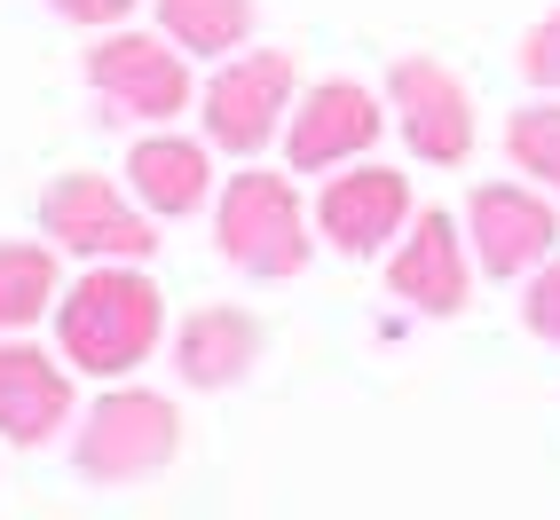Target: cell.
I'll list each match as a JSON object with an SVG mask.
<instances>
[{
    "label": "cell",
    "instance_id": "cell-1",
    "mask_svg": "<svg viewBox=\"0 0 560 520\" xmlns=\"http://www.w3.org/2000/svg\"><path fill=\"white\" fill-rule=\"evenodd\" d=\"M56 340L71 370L119 379V370L151 363V347L166 340V292L142 276V260H95L71 284V300H56Z\"/></svg>",
    "mask_w": 560,
    "mask_h": 520
},
{
    "label": "cell",
    "instance_id": "cell-2",
    "mask_svg": "<svg viewBox=\"0 0 560 520\" xmlns=\"http://www.w3.org/2000/svg\"><path fill=\"white\" fill-rule=\"evenodd\" d=\"M213 245H221L230 269L260 276V284L301 276L308 252H316V221H308L301 190H292V174L253 166V174L221 181V198H213Z\"/></svg>",
    "mask_w": 560,
    "mask_h": 520
},
{
    "label": "cell",
    "instance_id": "cell-3",
    "mask_svg": "<svg viewBox=\"0 0 560 520\" xmlns=\"http://www.w3.org/2000/svg\"><path fill=\"white\" fill-rule=\"evenodd\" d=\"M301 103V71H292L284 48H237L221 56V71L198 95V119H206V142L230 158H260L269 142H284V119Z\"/></svg>",
    "mask_w": 560,
    "mask_h": 520
},
{
    "label": "cell",
    "instance_id": "cell-4",
    "mask_svg": "<svg viewBox=\"0 0 560 520\" xmlns=\"http://www.w3.org/2000/svg\"><path fill=\"white\" fill-rule=\"evenodd\" d=\"M174 450H182L174 402L151 394V387H110L103 402H88L71 465L88 481H103V489H119V481H151L159 465H174Z\"/></svg>",
    "mask_w": 560,
    "mask_h": 520
},
{
    "label": "cell",
    "instance_id": "cell-5",
    "mask_svg": "<svg viewBox=\"0 0 560 520\" xmlns=\"http://www.w3.org/2000/svg\"><path fill=\"white\" fill-rule=\"evenodd\" d=\"M88 87L119 110V119H182L190 110V56H182L166 32H127L110 24L103 40L88 48Z\"/></svg>",
    "mask_w": 560,
    "mask_h": 520
},
{
    "label": "cell",
    "instance_id": "cell-6",
    "mask_svg": "<svg viewBox=\"0 0 560 520\" xmlns=\"http://www.w3.org/2000/svg\"><path fill=\"white\" fill-rule=\"evenodd\" d=\"M40 229L56 237V252H80V260H151L159 252L142 198H127L103 174H56L40 198Z\"/></svg>",
    "mask_w": 560,
    "mask_h": 520
},
{
    "label": "cell",
    "instance_id": "cell-7",
    "mask_svg": "<svg viewBox=\"0 0 560 520\" xmlns=\"http://www.w3.org/2000/svg\"><path fill=\"white\" fill-rule=\"evenodd\" d=\"M387 103L410 142V158L427 166H466L474 158V87L442 56H402L387 63Z\"/></svg>",
    "mask_w": 560,
    "mask_h": 520
},
{
    "label": "cell",
    "instance_id": "cell-8",
    "mask_svg": "<svg viewBox=\"0 0 560 520\" xmlns=\"http://www.w3.org/2000/svg\"><path fill=\"white\" fill-rule=\"evenodd\" d=\"M466 245H474V269H490L505 284L537 276L560 245L552 190H537V181H481L466 198Z\"/></svg>",
    "mask_w": 560,
    "mask_h": 520
},
{
    "label": "cell",
    "instance_id": "cell-9",
    "mask_svg": "<svg viewBox=\"0 0 560 520\" xmlns=\"http://www.w3.org/2000/svg\"><path fill=\"white\" fill-rule=\"evenodd\" d=\"M380 127H387V110L363 80H316L284 119V158H292V174H340V166L371 158Z\"/></svg>",
    "mask_w": 560,
    "mask_h": 520
},
{
    "label": "cell",
    "instance_id": "cell-10",
    "mask_svg": "<svg viewBox=\"0 0 560 520\" xmlns=\"http://www.w3.org/2000/svg\"><path fill=\"white\" fill-rule=\"evenodd\" d=\"M410 174L380 166V158H355L324 181V198H316V237L331 252H348V260H371V252H387V237L410 229Z\"/></svg>",
    "mask_w": 560,
    "mask_h": 520
},
{
    "label": "cell",
    "instance_id": "cell-11",
    "mask_svg": "<svg viewBox=\"0 0 560 520\" xmlns=\"http://www.w3.org/2000/svg\"><path fill=\"white\" fill-rule=\"evenodd\" d=\"M466 221L451 213H410V229L402 245L387 252V292L395 300H410L419 316H458L466 308V292H474V260H466Z\"/></svg>",
    "mask_w": 560,
    "mask_h": 520
},
{
    "label": "cell",
    "instance_id": "cell-12",
    "mask_svg": "<svg viewBox=\"0 0 560 520\" xmlns=\"http://www.w3.org/2000/svg\"><path fill=\"white\" fill-rule=\"evenodd\" d=\"M56 426H71V370L24 340H0V441L40 450Z\"/></svg>",
    "mask_w": 560,
    "mask_h": 520
},
{
    "label": "cell",
    "instance_id": "cell-13",
    "mask_svg": "<svg viewBox=\"0 0 560 520\" xmlns=\"http://www.w3.org/2000/svg\"><path fill=\"white\" fill-rule=\"evenodd\" d=\"M127 190L142 198V213L182 221L213 198V142L198 134H142L127 151Z\"/></svg>",
    "mask_w": 560,
    "mask_h": 520
},
{
    "label": "cell",
    "instance_id": "cell-14",
    "mask_svg": "<svg viewBox=\"0 0 560 520\" xmlns=\"http://www.w3.org/2000/svg\"><path fill=\"white\" fill-rule=\"evenodd\" d=\"M260 363V323L245 316V308H230V300H213V308H198L190 323L174 331V370L190 387H237L245 370Z\"/></svg>",
    "mask_w": 560,
    "mask_h": 520
},
{
    "label": "cell",
    "instance_id": "cell-15",
    "mask_svg": "<svg viewBox=\"0 0 560 520\" xmlns=\"http://www.w3.org/2000/svg\"><path fill=\"white\" fill-rule=\"evenodd\" d=\"M159 32L182 56L221 63L253 40V0H159Z\"/></svg>",
    "mask_w": 560,
    "mask_h": 520
},
{
    "label": "cell",
    "instance_id": "cell-16",
    "mask_svg": "<svg viewBox=\"0 0 560 520\" xmlns=\"http://www.w3.org/2000/svg\"><path fill=\"white\" fill-rule=\"evenodd\" d=\"M56 308V245L0 237V331H24Z\"/></svg>",
    "mask_w": 560,
    "mask_h": 520
},
{
    "label": "cell",
    "instance_id": "cell-17",
    "mask_svg": "<svg viewBox=\"0 0 560 520\" xmlns=\"http://www.w3.org/2000/svg\"><path fill=\"white\" fill-rule=\"evenodd\" d=\"M505 158L537 181V190H560V95L521 103L505 119Z\"/></svg>",
    "mask_w": 560,
    "mask_h": 520
},
{
    "label": "cell",
    "instance_id": "cell-18",
    "mask_svg": "<svg viewBox=\"0 0 560 520\" xmlns=\"http://www.w3.org/2000/svg\"><path fill=\"white\" fill-rule=\"evenodd\" d=\"M521 80L560 95V9H545L529 32H521Z\"/></svg>",
    "mask_w": 560,
    "mask_h": 520
},
{
    "label": "cell",
    "instance_id": "cell-19",
    "mask_svg": "<svg viewBox=\"0 0 560 520\" xmlns=\"http://www.w3.org/2000/svg\"><path fill=\"white\" fill-rule=\"evenodd\" d=\"M521 323H529L537 340H552V347H560V252L529 276V292H521Z\"/></svg>",
    "mask_w": 560,
    "mask_h": 520
},
{
    "label": "cell",
    "instance_id": "cell-20",
    "mask_svg": "<svg viewBox=\"0 0 560 520\" xmlns=\"http://www.w3.org/2000/svg\"><path fill=\"white\" fill-rule=\"evenodd\" d=\"M48 9L63 24H88V32H110V24H127L135 16V0H48Z\"/></svg>",
    "mask_w": 560,
    "mask_h": 520
}]
</instances>
